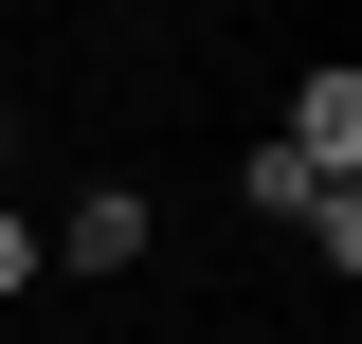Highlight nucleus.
Returning <instances> with one entry per match:
<instances>
[{"mask_svg":"<svg viewBox=\"0 0 362 344\" xmlns=\"http://www.w3.org/2000/svg\"><path fill=\"white\" fill-rule=\"evenodd\" d=\"M0 164H18V127H0Z\"/></svg>","mask_w":362,"mask_h":344,"instance_id":"4","label":"nucleus"},{"mask_svg":"<svg viewBox=\"0 0 362 344\" xmlns=\"http://www.w3.org/2000/svg\"><path fill=\"white\" fill-rule=\"evenodd\" d=\"M18 290H37V217L0 200V308H18Z\"/></svg>","mask_w":362,"mask_h":344,"instance_id":"3","label":"nucleus"},{"mask_svg":"<svg viewBox=\"0 0 362 344\" xmlns=\"http://www.w3.org/2000/svg\"><path fill=\"white\" fill-rule=\"evenodd\" d=\"M145 236H163V217H145V181H73L37 254H54V272H145Z\"/></svg>","mask_w":362,"mask_h":344,"instance_id":"1","label":"nucleus"},{"mask_svg":"<svg viewBox=\"0 0 362 344\" xmlns=\"http://www.w3.org/2000/svg\"><path fill=\"white\" fill-rule=\"evenodd\" d=\"M272 145H290L308 181H362V73H344V55H308V73H290V127H272Z\"/></svg>","mask_w":362,"mask_h":344,"instance_id":"2","label":"nucleus"}]
</instances>
